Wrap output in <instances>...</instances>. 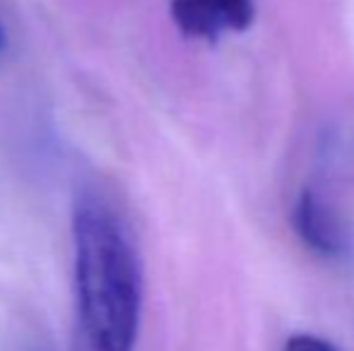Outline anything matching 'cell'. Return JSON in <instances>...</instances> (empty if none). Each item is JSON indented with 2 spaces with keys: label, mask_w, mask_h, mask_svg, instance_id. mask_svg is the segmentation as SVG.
Segmentation results:
<instances>
[{
  "label": "cell",
  "mask_w": 354,
  "mask_h": 351,
  "mask_svg": "<svg viewBox=\"0 0 354 351\" xmlns=\"http://www.w3.org/2000/svg\"><path fill=\"white\" fill-rule=\"evenodd\" d=\"M0 46H3V29H0Z\"/></svg>",
  "instance_id": "obj_5"
},
{
  "label": "cell",
  "mask_w": 354,
  "mask_h": 351,
  "mask_svg": "<svg viewBox=\"0 0 354 351\" xmlns=\"http://www.w3.org/2000/svg\"><path fill=\"white\" fill-rule=\"evenodd\" d=\"M297 236L321 258H342L350 250V236L342 221L313 190H304L292 210Z\"/></svg>",
  "instance_id": "obj_3"
},
{
  "label": "cell",
  "mask_w": 354,
  "mask_h": 351,
  "mask_svg": "<svg viewBox=\"0 0 354 351\" xmlns=\"http://www.w3.org/2000/svg\"><path fill=\"white\" fill-rule=\"evenodd\" d=\"M282 351H337L330 342L321 337H313V334H292V337L284 342Z\"/></svg>",
  "instance_id": "obj_4"
},
{
  "label": "cell",
  "mask_w": 354,
  "mask_h": 351,
  "mask_svg": "<svg viewBox=\"0 0 354 351\" xmlns=\"http://www.w3.org/2000/svg\"><path fill=\"white\" fill-rule=\"evenodd\" d=\"M169 12L188 39L217 41L224 34H241L256 19V0H171Z\"/></svg>",
  "instance_id": "obj_2"
},
{
  "label": "cell",
  "mask_w": 354,
  "mask_h": 351,
  "mask_svg": "<svg viewBox=\"0 0 354 351\" xmlns=\"http://www.w3.org/2000/svg\"><path fill=\"white\" fill-rule=\"evenodd\" d=\"M75 351H133L140 328L142 272L118 212L82 192L73 214Z\"/></svg>",
  "instance_id": "obj_1"
}]
</instances>
